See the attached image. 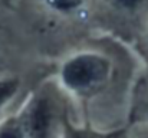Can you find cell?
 I'll return each instance as SVG.
<instances>
[{
  "instance_id": "obj_1",
  "label": "cell",
  "mask_w": 148,
  "mask_h": 138,
  "mask_svg": "<svg viewBox=\"0 0 148 138\" xmlns=\"http://www.w3.org/2000/svg\"><path fill=\"white\" fill-rule=\"evenodd\" d=\"M145 71L135 46L102 30H92L52 63L66 99L94 105L135 98Z\"/></svg>"
},
{
  "instance_id": "obj_2",
  "label": "cell",
  "mask_w": 148,
  "mask_h": 138,
  "mask_svg": "<svg viewBox=\"0 0 148 138\" xmlns=\"http://www.w3.org/2000/svg\"><path fill=\"white\" fill-rule=\"evenodd\" d=\"M95 0H12L40 56L53 63L94 30Z\"/></svg>"
},
{
  "instance_id": "obj_3",
  "label": "cell",
  "mask_w": 148,
  "mask_h": 138,
  "mask_svg": "<svg viewBox=\"0 0 148 138\" xmlns=\"http://www.w3.org/2000/svg\"><path fill=\"white\" fill-rule=\"evenodd\" d=\"M52 66L38 52L12 3L0 1V72Z\"/></svg>"
},
{
  "instance_id": "obj_4",
  "label": "cell",
  "mask_w": 148,
  "mask_h": 138,
  "mask_svg": "<svg viewBox=\"0 0 148 138\" xmlns=\"http://www.w3.org/2000/svg\"><path fill=\"white\" fill-rule=\"evenodd\" d=\"M148 22V0H95L94 30L115 35L134 45Z\"/></svg>"
},
{
  "instance_id": "obj_5",
  "label": "cell",
  "mask_w": 148,
  "mask_h": 138,
  "mask_svg": "<svg viewBox=\"0 0 148 138\" xmlns=\"http://www.w3.org/2000/svg\"><path fill=\"white\" fill-rule=\"evenodd\" d=\"M50 69L52 66H39L0 72V114L13 105L20 96L26 95Z\"/></svg>"
},
{
  "instance_id": "obj_6",
  "label": "cell",
  "mask_w": 148,
  "mask_h": 138,
  "mask_svg": "<svg viewBox=\"0 0 148 138\" xmlns=\"http://www.w3.org/2000/svg\"><path fill=\"white\" fill-rule=\"evenodd\" d=\"M134 46L138 50L140 56L143 58V60H144V63H145V66L148 69V22L145 23V26L143 27V30L140 32L138 38L135 39Z\"/></svg>"
},
{
  "instance_id": "obj_7",
  "label": "cell",
  "mask_w": 148,
  "mask_h": 138,
  "mask_svg": "<svg viewBox=\"0 0 148 138\" xmlns=\"http://www.w3.org/2000/svg\"><path fill=\"white\" fill-rule=\"evenodd\" d=\"M135 98L140 99L141 109L145 112V117L148 118V69L145 71L144 76L140 81V85H138L137 92H135Z\"/></svg>"
},
{
  "instance_id": "obj_8",
  "label": "cell",
  "mask_w": 148,
  "mask_h": 138,
  "mask_svg": "<svg viewBox=\"0 0 148 138\" xmlns=\"http://www.w3.org/2000/svg\"><path fill=\"white\" fill-rule=\"evenodd\" d=\"M0 1H7V3H12V0H0Z\"/></svg>"
}]
</instances>
